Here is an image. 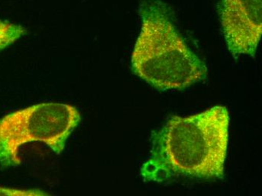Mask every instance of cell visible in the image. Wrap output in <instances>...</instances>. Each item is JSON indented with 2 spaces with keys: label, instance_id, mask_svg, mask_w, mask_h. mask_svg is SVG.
Listing matches in <instances>:
<instances>
[{
  "label": "cell",
  "instance_id": "1",
  "mask_svg": "<svg viewBox=\"0 0 262 196\" xmlns=\"http://www.w3.org/2000/svg\"><path fill=\"white\" fill-rule=\"evenodd\" d=\"M229 122L223 106L188 117L172 116L153 133L142 178L158 183L179 178L223 179Z\"/></svg>",
  "mask_w": 262,
  "mask_h": 196
},
{
  "label": "cell",
  "instance_id": "2",
  "mask_svg": "<svg viewBox=\"0 0 262 196\" xmlns=\"http://www.w3.org/2000/svg\"><path fill=\"white\" fill-rule=\"evenodd\" d=\"M141 30L131 57L133 72L158 90H184L205 80L207 68L177 31L170 11L160 0L140 6Z\"/></svg>",
  "mask_w": 262,
  "mask_h": 196
},
{
  "label": "cell",
  "instance_id": "3",
  "mask_svg": "<svg viewBox=\"0 0 262 196\" xmlns=\"http://www.w3.org/2000/svg\"><path fill=\"white\" fill-rule=\"evenodd\" d=\"M81 120L77 108L60 103H42L6 115L0 119V165L18 166L21 146L42 142L57 155Z\"/></svg>",
  "mask_w": 262,
  "mask_h": 196
},
{
  "label": "cell",
  "instance_id": "4",
  "mask_svg": "<svg viewBox=\"0 0 262 196\" xmlns=\"http://www.w3.org/2000/svg\"><path fill=\"white\" fill-rule=\"evenodd\" d=\"M219 13L232 56L255 57L261 38L262 0H221Z\"/></svg>",
  "mask_w": 262,
  "mask_h": 196
},
{
  "label": "cell",
  "instance_id": "5",
  "mask_svg": "<svg viewBox=\"0 0 262 196\" xmlns=\"http://www.w3.org/2000/svg\"><path fill=\"white\" fill-rule=\"evenodd\" d=\"M27 33V29L20 25L0 20V52Z\"/></svg>",
  "mask_w": 262,
  "mask_h": 196
},
{
  "label": "cell",
  "instance_id": "6",
  "mask_svg": "<svg viewBox=\"0 0 262 196\" xmlns=\"http://www.w3.org/2000/svg\"><path fill=\"white\" fill-rule=\"evenodd\" d=\"M0 195H49L42 191L19 190V189H9V188L0 187Z\"/></svg>",
  "mask_w": 262,
  "mask_h": 196
}]
</instances>
